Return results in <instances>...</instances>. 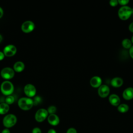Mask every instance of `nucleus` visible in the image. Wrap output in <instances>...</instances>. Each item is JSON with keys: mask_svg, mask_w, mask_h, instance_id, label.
I'll return each instance as SVG.
<instances>
[{"mask_svg": "<svg viewBox=\"0 0 133 133\" xmlns=\"http://www.w3.org/2000/svg\"><path fill=\"white\" fill-rule=\"evenodd\" d=\"M9 110V106L6 103H0V114H6Z\"/></svg>", "mask_w": 133, "mask_h": 133, "instance_id": "17", "label": "nucleus"}, {"mask_svg": "<svg viewBox=\"0 0 133 133\" xmlns=\"http://www.w3.org/2000/svg\"><path fill=\"white\" fill-rule=\"evenodd\" d=\"M17 52V48L14 45H8L5 47L3 50L4 55L7 57H12Z\"/></svg>", "mask_w": 133, "mask_h": 133, "instance_id": "8", "label": "nucleus"}, {"mask_svg": "<svg viewBox=\"0 0 133 133\" xmlns=\"http://www.w3.org/2000/svg\"><path fill=\"white\" fill-rule=\"evenodd\" d=\"M131 15V8L128 6H123L121 7L118 11V17L122 20H127Z\"/></svg>", "mask_w": 133, "mask_h": 133, "instance_id": "2", "label": "nucleus"}, {"mask_svg": "<svg viewBox=\"0 0 133 133\" xmlns=\"http://www.w3.org/2000/svg\"><path fill=\"white\" fill-rule=\"evenodd\" d=\"M110 5L112 7H115L118 4V1L117 0H111L109 2Z\"/></svg>", "mask_w": 133, "mask_h": 133, "instance_id": "23", "label": "nucleus"}, {"mask_svg": "<svg viewBox=\"0 0 133 133\" xmlns=\"http://www.w3.org/2000/svg\"><path fill=\"white\" fill-rule=\"evenodd\" d=\"M128 28H129V30L131 32L133 33V22H131V23L129 24Z\"/></svg>", "mask_w": 133, "mask_h": 133, "instance_id": "27", "label": "nucleus"}, {"mask_svg": "<svg viewBox=\"0 0 133 133\" xmlns=\"http://www.w3.org/2000/svg\"><path fill=\"white\" fill-rule=\"evenodd\" d=\"M15 75L14 70L9 67L3 68L1 72V76L5 79H11Z\"/></svg>", "mask_w": 133, "mask_h": 133, "instance_id": "6", "label": "nucleus"}, {"mask_svg": "<svg viewBox=\"0 0 133 133\" xmlns=\"http://www.w3.org/2000/svg\"><path fill=\"white\" fill-rule=\"evenodd\" d=\"M102 83L101 78L98 76H95L91 77L90 80V84L94 88H99Z\"/></svg>", "mask_w": 133, "mask_h": 133, "instance_id": "12", "label": "nucleus"}, {"mask_svg": "<svg viewBox=\"0 0 133 133\" xmlns=\"http://www.w3.org/2000/svg\"><path fill=\"white\" fill-rule=\"evenodd\" d=\"M17 117L12 114H9L6 115L3 119V125L6 128H9L13 127L17 123Z\"/></svg>", "mask_w": 133, "mask_h": 133, "instance_id": "3", "label": "nucleus"}, {"mask_svg": "<svg viewBox=\"0 0 133 133\" xmlns=\"http://www.w3.org/2000/svg\"><path fill=\"white\" fill-rule=\"evenodd\" d=\"M47 121L49 124L52 126H57L60 122L59 118L56 114H49L47 117Z\"/></svg>", "mask_w": 133, "mask_h": 133, "instance_id": "11", "label": "nucleus"}, {"mask_svg": "<svg viewBox=\"0 0 133 133\" xmlns=\"http://www.w3.org/2000/svg\"><path fill=\"white\" fill-rule=\"evenodd\" d=\"M2 40H3V36L1 34H0V43L2 41Z\"/></svg>", "mask_w": 133, "mask_h": 133, "instance_id": "32", "label": "nucleus"}, {"mask_svg": "<svg viewBox=\"0 0 133 133\" xmlns=\"http://www.w3.org/2000/svg\"><path fill=\"white\" fill-rule=\"evenodd\" d=\"M131 41L128 38H125L122 41V46L125 49H129L132 46Z\"/></svg>", "mask_w": 133, "mask_h": 133, "instance_id": "19", "label": "nucleus"}, {"mask_svg": "<svg viewBox=\"0 0 133 133\" xmlns=\"http://www.w3.org/2000/svg\"><path fill=\"white\" fill-rule=\"evenodd\" d=\"M111 84L114 87H120L123 84V80L121 77H116L112 79L111 81Z\"/></svg>", "mask_w": 133, "mask_h": 133, "instance_id": "15", "label": "nucleus"}, {"mask_svg": "<svg viewBox=\"0 0 133 133\" xmlns=\"http://www.w3.org/2000/svg\"><path fill=\"white\" fill-rule=\"evenodd\" d=\"M4 57H5L4 54L3 52L0 51V61L2 60L4 58Z\"/></svg>", "mask_w": 133, "mask_h": 133, "instance_id": "28", "label": "nucleus"}, {"mask_svg": "<svg viewBox=\"0 0 133 133\" xmlns=\"http://www.w3.org/2000/svg\"><path fill=\"white\" fill-rule=\"evenodd\" d=\"M5 101H6V103L7 104H8V105L9 104H11L15 101V98H14V96H11V95L8 96L6 97V99H5Z\"/></svg>", "mask_w": 133, "mask_h": 133, "instance_id": "20", "label": "nucleus"}, {"mask_svg": "<svg viewBox=\"0 0 133 133\" xmlns=\"http://www.w3.org/2000/svg\"><path fill=\"white\" fill-rule=\"evenodd\" d=\"M109 101L113 106H118L120 104V98L116 94H112L109 97Z\"/></svg>", "mask_w": 133, "mask_h": 133, "instance_id": "14", "label": "nucleus"}, {"mask_svg": "<svg viewBox=\"0 0 133 133\" xmlns=\"http://www.w3.org/2000/svg\"><path fill=\"white\" fill-rule=\"evenodd\" d=\"M129 0H118V3L119 4L121 5L126 6V5L129 3Z\"/></svg>", "mask_w": 133, "mask_h": 133, "instance_id": "22", "label": "nucleus"}, {"mask_svg": "<svg viewBox=\"0 0 133 133\" xmlns=\"http://www.w3.org/2000/svg\"><path fill=\"white\" fill-rule=\"evenodd\" d=\"M35 28L34 23L31 21H26L24 22L21 25L22 31L26 33L32 32Z\"/></svg>", "mask_w": 133, "mask_h": 133, "instance_id": "7", "label": "nucleus"}, {"mask_svg": "<svg viewBox=\"0 0 133 133\" xmlns=\"http://www.w3.org/2000/svg\"><path fill=\"white\" fill-rule=\"evenodd\" d=\"M123 97L126 100H130L133 98V88L128 87L126 88L123 92Z\"/></svg>", "mask_w": 133, "mask_h": 133, "instance_id": "13", "label": "nucleus"}, {"mask_svg": "<svg viewBox=\"0 0 133 133\" xmlns=\"http://www.w3.org/2000/svg\"><path fill=\"white\" fill-rule=\"evenodd\" d=\"M24 68V64L22 61H17L14 65V69L17 72H22Z\"/></svg>", "mask_w": 133, "mask_h": 133, "instance_id": "16", "label": "nucleus"}, {"mask_svg": "<svg viewBox=\"0 0 133 133\" xmlns=\"http://www.w3.org/2000/svg\"><path fill=\"white\" fill-rule=\"evenodd\" d=\"M18 104L21 109L27 111L32 108L34 105V103L33 100L32 99L27 97H22L18 100Z\"/></svg>", "mask_w": 133, "mask_h": 133, "instance_id": "1", "label": "nucleus"}, {"mask_svg": "<svg viewBox=\"0 0 133 133\" xmlns=\"http://www.w3.org/2000/svg\"><path fill=\"white\" fill-rule=\"evenodd\" d=\"M48 113L47 110L45 109H38L35 114V119L38 122H42L48 117Z\"/></svg>", "mask_w": 133, "mask_h": 133, "instance_id": "5", "label": "nucleus"}, {"mask_svg": "<svg viewBox=\"0 0 133 133\" xmlns=\"http://www.w3.org/2000/svg\"><path fill=\"white\" fill-rule=\"evenodd\" d=\"M24 92L28 97H32L35 95L36 90L33 85L28 84L24 87Z\"/></svg>", "mask_w": 133, "mask_h": 133, "instance_id": "9", "label": "nucleus"}, {"mask_svg": "<svg viewBox=\"0 0 133 133\" xmlns=\"http://www.w3.org/2000/svg\"><path fill=\"white\" fill-rule=\"evenodd\" d=\"M131 10H132V14H133V8H131Z\"/></svg>", "mask_w": 133, "mask_h": 133, "instance_id": "34", "label": "nucleus"}, {"mask_svg": "<svg viewBox=\"0 0 133 133\" xmlns=\"http://www.w3.org/2000/svg\"><path fill=\"white\" fill-rule=\"evenodd\" d=\"M131 43H133V35H132V37H131Z\"/></svg>", "mask_w": 133, "mask_h": 133, "instance_id": "33", "label": "nucleus"}, {"mask_svg": "<svg viewBox=\"0 0 133 133\" xmlns=\"http://www.w3.org/2000/svg\"><path fill=\"white\" fill-rule=\"evenodd\" d=\"M1 133H10V132L8 128H5L2 130Z\"/></svg>", "mask_w": 133, "mask_h": 133, "instance_id": "29", "label": "nucleus"}, {"mask_svg": "<svg viewBox=\"0 0 133 133\" xmlns=\"http://www.w3.org/2000/svg\"><path fill=\"white\" fill-rule=\"evenodd\" d=\"M1 90L4 95L9 96L14 90V85L10 81H4L1 86Z\"/></svg>", "mask_w": 133, "mask_h": 133, "instance_id": "4", "label": "nucleus"}, {"mask_svg": "<svg viewBox=\"0 0 133 133\" xmlns=\"http://www.w3.org/2000/svg\"><path fill=\"white\" fill-rule=\"evenodd\" d=\"M66 133H77V130L74 128L71 127L67 130Z\"/></svg>", "mask_w": 133, "mask_h": 133, "instance_id": "25", "label": "nucleus"}, {"mask_svg": "<svg viewBox=\"0 0 133 133\" xmlns=\"http://www.w3.org/2000/svg\"><path fill=\"white\" fill-rule=\"evenodd\" d=\"M98 93L99 96L101 98L107 97L110 93V88L108 86L106 85H101L98 90Z\"/></svg>", "mask_w": 133, "mask_h": 133, "instance_id": "10", "label": "nucleus"}, {"mask_svg": "<svg viewBox=\"0 0 133 133\" xmlns=\"http://www.w3.org/2000/svg\"><path fill=\"white\" fill-rule=\"evenodd\" d=\"M4 12H3V9L0 7V18H1L3 17Z\"/></svg>", "mask_w": 133, "mask_h": 133, "instance_id": "31", "label": "nucleus"}, {"mask_svg": "<svg viewBox=\"0 0 133 133\" xmlns=\"http://www.w3.org/2000/svg\"><path fill=\"white\" fill-rule=\"evenodd\" d=\"M47 110L48 114H55V113L57 111V108L54 105H50L48 108V109Z\"/></svg>", "mask_w": 133, "mask_h": 133, "instance_id": "21", "label": "nucleus"}, {"mask_svg": "<svg viewBox=\"0 0 133 133\" xmlns=\"http://www.w3.org/2000/svg\"><path fill=\"white\" fill-rule=\"evenodd\" d=\"M47 133H57V132L54 129L51 128V129H50L48 130Z\"/></svg>", "mask_w": 133, "mask_h": 133, "instance_id": "30", "label": "nucleus"}, {"mask_svg": "<svg viewBox=\"0 0 133 133\" xmlns=\"http://www.w3.org/2000/svg\"><path fill=\"white\" fill-rule=\"evenodd\" d=\"M117 110L122 113H124L127 112L129 110V106L125 103L121 104L119 105H118L117 107Z\"/></svg>", "mask_w": 133, "mask_h": 133, "instance_id": "18", "label": "nucleus"}, {"mask_svg": "<svg viewBox=\"0 0 133 133\" xmlns=\"http://www.w3.org/2000/svg\"><path fill=\"white\" fill-rule=\"evenodd\" d=\"M32 133H42V130L38 127H34L32 129Z\"/></svg>", "mask_w": 133, "mask_h": 133, "instance_id": "24", "label": "nucleus"}, {"mask_svg": "<svg viewBox=\"0 0 133 133\" xmlns=\"http://www.w3.org/2000/svg\"><path fill=\"white\" fill-rule=\"evenodd\" d=\"M129 55L131 57L132 59H133V46H132L130 48H129Z\"/></svg>", "mask_w": 133, "mask_h": 133, "instance_id": "26", "label": "nucleus"}]
</instances>
